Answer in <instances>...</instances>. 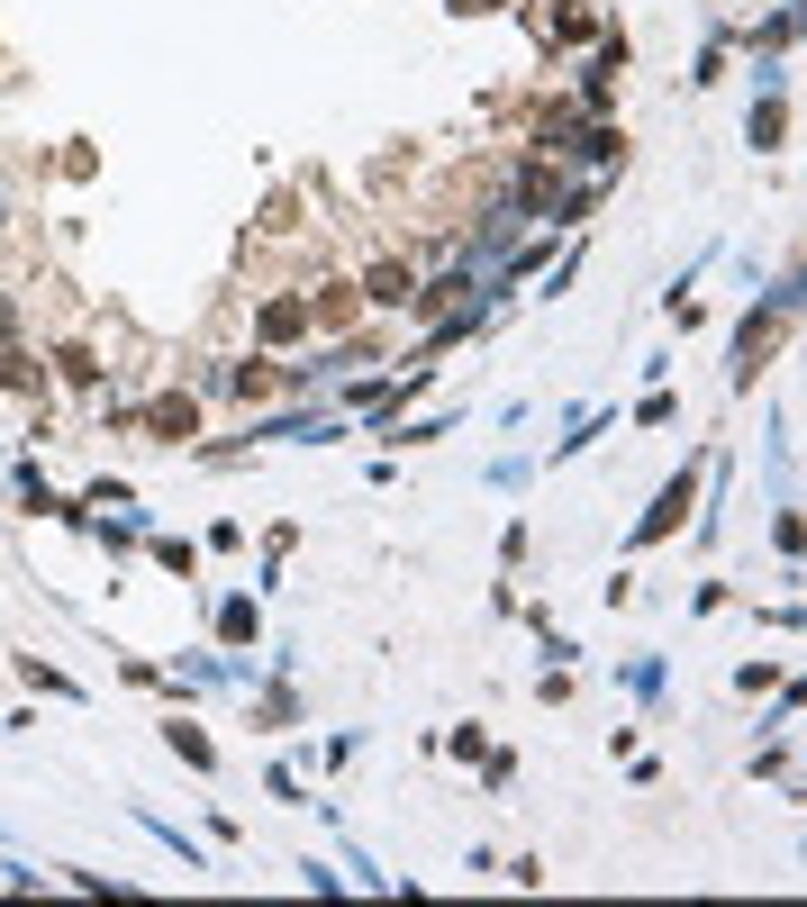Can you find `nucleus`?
<instances>
[{"mask_svg": "<svg viewBox=\"0 0 807 907\" xmlns=\"http://www.w3.org/2000/svg\"><path fill=\"white\" fill-rule=\"evenodd\" d=\"M372 299H382V309H399V299H409L418 282H409V264H382V272H372V282H363Z\"/></svg>", "mask_w": 807, "mask_h": 907, "instance_id": "obj_1", "label": "nucleus"}]
</instances>
